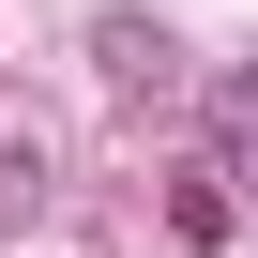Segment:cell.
<instances>
[{
    "instance_id": "cell-1",
    "label": "cell",
    "mask_w": 258,
    "mask_h": 258,
    "mask_svg": "<svg viewBox=\"0 0 258 258\" xmlns=\"http://www.w3.org/2000/svg\"><path fill=\"white\" fill-rule=\"evenodd\" d=\"M182 243H228V167H182Z\"/></svg>"
},
{
    "instance_id": "cell-2",
    "label": "cell",
    "mask_w": 258,
    "mask_h": 258,
    "mask_svg": "<svg viewBox=\"0 0 258 258\" xmlns=\"http://www.w3.org/2000/svg\"><path fill=\"white\" fill-rule=\"evenodd\" d=\"M213 121H228V152H258V76H228V106H213ZM228 152H213V167H228Z\"/></svg>"
}]
</instances>
